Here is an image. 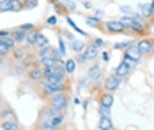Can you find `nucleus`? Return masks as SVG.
<instances>
[{
  "mask_svg": "<svg viewBox=\"0 0 154 130\" xmlns=\"http://www.w3.org/2000/svg\"><path fill=\"white\" fill-rule=\"evenodd\" d=\"M66 91V83H45L43 85V93L46 97H53L57 93H64Z\"/></svg>",
  "mask_w": 154,
  "mask_h": 130,
  "instance_id": "1",
  "label": "nucleus"
},
{
  "mask_svg": "<svg viewBox=\"0 0 154 130\" xmlns=\"http://www.w3.org/2000/svg\"><path fill=\"white\" fill-rule=\"evenodd\" d=\"M140 60H142V53L138 51L137 44H135V46L131 44V46L126 49V53H124V62H128V63L135 65V63H138Z\"/></svg>",
  "mask_w": 154,
  "mask_h": 130,
  "instance_id": "2",
  "label": "nucleus"
},
{
  "mask_svg": "<svg viewBox=\"0 0 154 130\" xmlns=\"http://www.w3.org/2000/svg\"><path fill=\"white\" fill-rule=\"evenodd\" d=\"M50 105H51L53 109H57V111H64L66 105H67V95H66V93H57V95H53V97L50 99Z\"/></svg>",
  "mask_w": 154,
  "mask_h": 130,
  "instance_id": "3",
  "label": "nucleus"
},
{
  "mask_svg": "<svg viewBox=\"0 0 154 130\" xmlns=\"http://www.w3.org/2000/svg\"><path fill=\"white\" fill-rule=\"evenodd\" d=\"M13 49H14V42H13L11 35H9V37H5V39H0V58L7 56Z\"/></svg>",
  "mask_w": 154,
  "mask_h": 130,
  "instance_id": "4",
  "label": "nucleus"
},
{
  "mask_svg": "<svg viewBox=\"0 0 154 130\" xmlns=\"http://www.w3.org/2000/svg\"><path fill=\"white\" fill-rule=\"evenodd\" d=\"M137 48H138V51L142 53V56L143 55H151L154 51V41H151V39H142V41H138Z\"/></svg>",
  "mask_w": 154,
  "mask_h": 130,
  "instance_id": "5",
  "label": "nucleus"
},
{
  "mask_svg": "<svg viewBox=\"0 0 154 130\" xmlns=\"http://www.w3.org/2000/svg\"><path fill=\"white\" fill-rule=\"evenodd\" d=\"M119 85H121V77H117V76H110V77H106V81H105V91H108V93H112L113 90H117L119 88Z\"/></svg>",
  "mask_w": 154,
  "mask_h": 130,
  "instance_id": "6",
  "label": "nucleus"
},
{
  "mask_svg": "<svg viewBox=\"0 0 154 130\" xmlns=\"http://www.w3.org/2000/svg\"><path fill=\"white\" fill-rule=\"evenodd\" d=\"M106 30L110 33H122L126 28H124V25L119 19H113V21H108L106 23Z\"/></svg>",
  "mask_w": 154,
  "mask_h": 130,
  "instance_id": "7",
  "label": "nucleus"
},
{
  "mask_svg": "<svg viewBox=\"0 0 154 130\" xmlns=\"http://www.w3.org/2000/svg\"><path fill=\"white\" fill-rule=\"evenodd\" d=\"M99 105L110 107V109H112V105H113V95L108 93V91H103V93L99 95Z\"/></svg>",
  "mask_w": 154,
  "mask_h": 130,
  "instance_id": "8",
  "label": "nucleus"
},
{
  "mask_svg": "<svg viewBox=\"0 0 154 130\" xmlns=\"http://www.w3.org/2000/svg\"><path fill=\"white\" fill-rule=\"evenodd\" d=\"M101 76H103V72H101V69H99V65H92L91 69H89V81H94V83H97L99 79H101Z\"/></svg>",
  "mask_w": 154,
  "mask_h": 130,
  "instance_id": "9",
  "label": "nucleus"
},
{
  "mask_svg": "<svg viewBox=\"0 0 154 130\" xmlns=\"http://www.w3.org/2000/svg\"><path fill=\"white\" fill-rule=\"evenodd\" d=\"M131 67H133L131 63L122 62V63L115 69V76H117V77H124V76H128V74H129V71H131Z\"/></svg>",
  "mask_w": 154,
  "mask_h": 130,
  "instance_id": "10",
  "label": "nucleus"
},
{
  "mask_svg": "<svg viewBox=\"0 0 154 130\" xmlns=\"http://www.w3.org/2000/svg\"><path fill=\"white\" fill-rule=\"evenodd\" d=\"M82 56H83V60H94V58L97 56V48L96 46H85Z\"/></svg>",
  "mask_w": 154,
  "mask_h": 130,
  "instance_id": "11",
  "label": "nucleus"
},
{
  "mask_svg": "<svg viewBox=\"0 0 154 130\" xmlns=\"http://www.w3.org/2000/svg\"><path fill=\"white\" fill-rule=\"evenodd\" d=\"M97 127H99V130H112L113 129V121L108 116H101L99 121H97Z\"/></svg>",
  "mask_w": 154,
  "mask_h": 130,
  "instance_id": "12",
  "label": "nucleus"
},
{
  "mask_svg": "<svg viewBox=\"0 0 154 130\" xmlns=\"http://www.w3.org/2000/svg\"><path fill=\"white\" fill-rule=\"evenodd\" d=\"M43 123H46V125H51V127H55V129H59L62 123H64V116L62 114H57V116H51V118H48L45 120Z\"/></svg>",
  "mask_w": 154,
  "mask_h": 130,
  "instance_id": "13",
  "label": "nucleus"
},
{
  "mask_svg": "<svg viewBox=\"0 0 154 130\" xmlns=\"http://www.w3.org/2000/svg\"><path fill=\"white\" fill-rule=\"evenodd\" d=\"M2 129L4 130H20V123L16 120H4L2 121Z\"/></svg>",
  "mask_w": 154,
  "mask_h": 130,
  "instance_id": "14",
  "label": "nucleus"
},
{
  "mask_svg": "<svg viewBox=\"0 0 154 130\" xmlns=\"http://www.w3.org/2000/svg\"><path fill=\"white\" fill-rule=\"evenodd\" d=\"M29 77H30L32 81H39V79H43L45 76H43V69H39V67H34L29 71Z\"/></svg>",
  "mask_w": 154,
  "mask_h": 130,
  "instance_id": "15",
  "label": "nucleus"
},
{
  "mask_svg": "<svg viewBox=\"0 0 154 130\" xmlns=\"http://www.w3.org/2000/svg\"><path fill=\"white\" fill-rule=\"evenodd\" d=\"M20 5V2H13V0H2V11H16Z\"/></svg>",
  "mask_w": 154,
  "mask_h": 130,
  "instance_id": "16",
  "label": "nucleus"
},
{
  "mask_svg": "<svg viewBox=\"0 0 154 130\" xmlns=\"http://www.w3.org/2000/svg\"><path fill=\"white\" fill-rule=\"evenodd\" d=\"M11 39H13V42H23V41L27 39V33L18 28V30H14V32L11 33Z\"/></svg>",
  "mask_w": 154,
  "mask_h": 130,
  "instance_id": "17",
  "label": "nucleus"
},
{
  "mask_svg": "<svg viewBox=\"0 0 154 130\" xmlns=\"http://www.w3.org/2000/svg\"><path fill=\"white\" fill-rule=\"evenodd\" d=\"M35 46H39V49H41V48H46V46H48L46 35H43L41 32H37V35H35Z\"/></svg>",
  "mask_w": 154,
  "mask_h": 130,
  "instance_id": "18",
  "label": "nucleus"
},
{
  "mask_svg": "<svg viewBox=\"0 0 154 130\" xmlns=\"http://www.w3.org/2000/svg\"><path fill=\"white\" fill-rule=\"evenodd\" d=\"M51 51H53V48H50V46H46V48H41L39 49V60H45V58H51Z\"/></svg>",
  "mask_w": 154,
  "mask_h": 130,
  "instance_id": "19",
  "label": "nucleus"
},
{
  "mask_svg": "<svg viewBox=\"0 0 154 130\" xmlns=\"http://www.w3.org/2000/svg\"><path fill=\"white\" fill-rule=\"evenodd\" d=\"M62 65H64V71H66V72L73 74L75 69H76V60H67V62H64Z\"/></svg>",
  "mask_w": 154,
  "mask_h": 130,
  "instance_id": "20",
  "label": "nucleus"
},
{
  "mask_svg": "<svg viewBox=\"0 0 154 130\" xmlns=\"http://www.w3.org/2000/svg\"><path fill=\"white\" fill-rule=\"evenodd\" d=\"M71 49L76 51V53H80V51L85 49V42H82V41H73V42H71Z\"/></svg>",
  "mask_w": 154,
  "mask_h": 130,
  "instance_id": "21",
  "label": "nucleus"
},
{
  "mask_svg": "<svg viewBox=\"0 0 154 130\" xmlns=\"http://www.w3.org/2000/svg\"><path fill=\"white\" fill-rule=\"evenodd\" d=\"M20 30H21V32H25V33H30V32H34V30H35V27H34L32 23H27V25H21V27H20Z\"/></svg>",
  "mask_w": 154,
  "mask_h": 130,
  "instance_id": "22",
  "label": "nucleus"
},
{
  "mask_svg": "<svg viewBox=\"0 0 154 130\" xmlns=\"http://www.w3.org/2000/svg\"><path fill=\"white\" fill-rule=\"evenodd\" d=\"M35 35H37V30H34V32H30V33H27V42L29 44H35Z\"/></svg>",
  "mask_w": 154,
  "mask_h": 130,
  "instance_id": "23",
  "label": "nucleus"
},
{
  "mask_svg": "<svg viewBox=\"0 0 154 130\" xmlns=\"http://www.w3.org/2000/svg\"><path fill=\"white\" fill-rule=\"evenodd\" d=\"M138 7H140V14H143V16L151 14V11H149V4H140Z\"/></svg>",
  "mask_w": 154,
  "mask_h": 130,
  "instance_id": "24",
  "label": "nucleus"
},
{
  "mask_svg": "<svg viewBox=\"0 0 154 130\" xmlns=\"http://www.w3.org/2000/svg\"><path fill=\"white\" fill-rule=\"evenodd\" d=\"M0 116H2V118H9V120H16V118H14V113H13L11 109H5V111H2V113H0Z\"/></svg>",
  "mask_w": 154,
  "mask_h": 130,
  "instance_id": "25",
  "label": "nucleus"
},
{
  "mask_svg": "<svg viewBox=\"0 0 154 130\" xmlns=\"http://www.w3.org/2000/svg\"><path fill=\"white\" fill-rule=\"evenodd\" d=\"M87 23H89L91 27H94V28H97V27L101 25V23H99V19H97V18H92V16H91V18H87Z\"/></svg>",
  "mask_w": 154,
  "mask_h": 130,
  "instance_id": "26",
  "label": "nucleus"
},
{
  "mask_svg": "<svg viewBox=\"0 0 154 130\" xmlns=\"http://www.w3.org/2000/svg\"><path fill=\"white\" fill-rule=\"evenodd\" d=\"M99 114L101 116H108V118H110V107H103V105H99Z\"/></svg>",
  "mask_w": 154,
  "mask_h": 130,
  "instance_id": "27",
  "label": "nucleus"
},
{
  "mask_svg": "<svg viewBox=\"0 0 154 130\" xmlns=\"http://www.w3.org/2000/svg\"><path fill=\"white\" fill-rule=\"evenodd\" d=\"M39 130H59V129H55V127H51V125H46V123H41V125H39Z\"/></svg>",
  "mask_w": 154,
  "mask_h": 130,
  "instance_id": "28",
  "label": "nucleus"
},
{
  "mask_svg": "<svg viewBox=\"0 0 154 130\" xmlns=\"http://www.w3.org/2000/svg\"><path fill=\"white\" fill-rule=\"evenodd\" d=\"M131 46V42H119V44H115V48L117 49H121V48H129Z\"/></svg>",
  "mask_w": 154,
  "mask_h": 130,
  "instance_id": "29",
  "label": "nucleus"
},
{
  "mask_svg": "<svg viewBox=\"0 0 154 130\" xmlns=\"http://www.w3.org/2000/svg\"><path fill=\"white\" fill-rule=\"evenodd\" d=\"M25 5H27L29 9H34V7L37 5V2H35V0H30V2H25Z\"/></svg>",
  "mask_w": 154,
  "mask_h": 130,
  "instance_id": "30",
  "label": "nucleus"
},
{
  "mask_svg": "<svg viewBox=\"0 0 154 130\" xmlns=\"http://www.w3.org/2000/svg\"><path fill=\"white\" fill-rule=\"evenodd\" d=\"M48 25H50V27H53V25H57V18H55V16H51V18H48Z\"/></svg>",
  "mask_w": 154,
  "mask_h": 130,
  "instance_id": "31",
  "label": "nucleus"
},
{
  "mask_svg": "<svg viewBox=\"0 0 154 130\" xmlns=\"http://www.w3.org/2000/svg\"><path fill=\"white\" fill-rule=\"evenodd\" d=\"M121 11H122L124 14H129V13H131V7H129V5H122V7H121Z\"/></svg>",
  "mask_w": 154,
  "mask_h": 130,
  "instance_id": "32",
  "label": "nucleus"
},
{
  "mask_svg": "<svg viewBox=\"0 0 154 130\" xmlns=\"http://www.w3.org/2000/svg\"><path fill=\"white\" fill-rule=\"evenodd\" d=\"M92 46H96V48H99V46H103V41H101V39H96Z\"/></svg>",
  "mask_w": 154,
  "mask_h": 130,
  "instance_id": "33",
  "label": "nucleus"
},
{
  "mask_svg": "<svg viewBox=\"0 0 154 130\" xmlns=\"http://www.w3.org/2000/svg\"><path fill=\"white\" fill-rule=\"evenodd\" d=\"M149 11H151V14H154V2L149 4Z\"/></svg>",
  "mask_w": 154,
  "mask_h": 130,
  "instance_id": "34",
  "label": "nucleus"
},
{
  "mask_svg": "<svg viewBox=\"0 0 154 130\" xmlns=\"http://www.w3.org/2000/svg\"><path fill=\"white\" fill-rule=\"evenodd\" d=\"M83 7L85 9H91V2H83Z\"/></svg>",
  "mask_w": 154,
  "mask_h": 130,
  "instance_id": "35",
  "label": "nucleus"
},
{
  "mask_svg": "<svg viewBox=\"0 0 154 130\" xmlns=\"http://www.w3.org/2000/svg\"><path fill=\"white\" fill-rule=\"evenodd\" d=\"M0 11H2V0H0Z\"/></svg>",
  "mask_w": 154,
  "mask_h": 130,
  "instance_id": "36",
  "label": "nucleus"
},
{
  "mask_svg": "<svg viewBox=\"0 0 154 130\" xmlns=\"http://www.w3.org/2000/svg\"><path fill=\"white\" fill-rule=\"evenodd\" d=\"M0 109H2V105H0Z\"/></svg>",
  "mask_w": 154,
  "mask_h": 130,
  "instance_id": "37",
  "label": "nucleus"
},
{
  "mask_svg": "<svg viewBox=\"0 0 154 130\" xmlns=\"http://www.w3.org/2000/svg\"><path fill=\"white\" fill-rule=\"evenodd\" d=\"M112 130H115V129H112Z\"/></svg>",
  "mask_w": 154,
  "mask_h": 130,
  "instance_id": "38",
  "label": "nucleus"
}]
</instances>
